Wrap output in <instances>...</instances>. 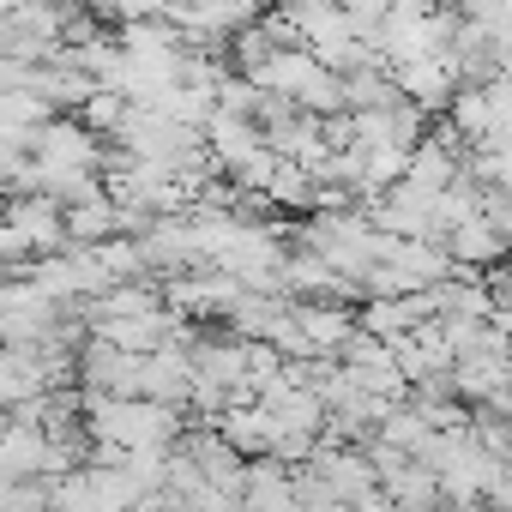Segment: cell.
I'll use <instances>...</instances> for the list:
<instances>
[{
  "label": "cell",
  "instance_id": "cell-1",
  "mask_svg": "<svg viewBox=\"0 0 512 512\" xmlns=\"http://www.w3.org/2000/svg\"><path fill=\"white\" fill-rule=\"evenodd\" d=\"M398 73V91L434 121V115H446L452 109V97H458V79H452V67L446 61H404V67H392Z\"/></svg>",
  "mask_w": 512,
  "mask_h": 512
},
{
  "label": "cell",
  "instance_id": "cell-2",
  "mask_svg": "<svg viewBox=\"0 0 512 512\" xmlns=\"http://www.w3.org/2000/svg\"><path fill=\"white\" fill-rule=\"evenodd\" d=\"M338 7H344V19H350V25H356L368 43H374V31L392 19V7H398V0H338Z\"/></svg>",
  "mask_w": 512,
  "mask_h": 512
},
{
  "label": "cell",
  "instance_id": "cell-3",
  "mask_svg": "<svg viewBox=\"0 0 512 512\" xmlns=\"http://www.w3.org/2000/svg\"><path fill=\"white\" fill-rule=\"evenodd\" d=\"M253 7H260V13H278V7H290V0H253Z\"/></svg>",
  "mask_w": 512,
  "mask_h": 512
}]
</instances>
